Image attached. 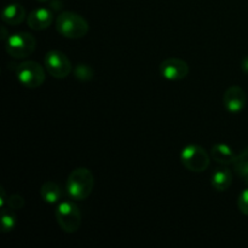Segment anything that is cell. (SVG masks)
Masks as SVG:
<instances>
[{
  "label": "cell",
  "instance_id": "1",
  "mask_svg": "<svg viewBox=\"0 0 248 248\" xmlns=\"http://www.w3.org/2000/svg\"><path fill=\"white\" fill-rule=\"evenodd\" d=\"M94 188V177L86 167L73 170L67 179V191L72 200L82 201L91 195Z\"/></svg>",
  "mask_w": 248,
  "mask_h": 248
},
{
  "label": "cell",
  "instance_id": "2",
  "mask_svg": "<svg viewBox=\"0 0 248 248\" xmlns=\"http://www.w3.org/2000/svg\"><path fill=\"white\" fill-rule=\"evenodd\" d=\"M56 29L64 38L81 39L89 33V22L81 15L64 11L57 16Z\"/></svg>",
  "mask_w": 248,
  "mask_h": 248
},
{
  "label": "cell",
  "instance_id": "3",
  "mask_svg": "<svg viewBox=\"0 0 248 248\" xmlns=\"http://www.w3.org/2000/svg\"><path fill=\"white\" fill-rule=\"evenodd\" d=\"M55 216L60 228L67 234H74L81 227V212L73 201H61L56 207Z\"/></svg>",
  "mask_w": 248,
  "mask_h": 248
},
{
  "label": "cell",
  "instance_id": "4",
  "mask_svg": "<svg viewBox=\"0 0 248 248\" xmlns=\"http://www.w3.org/2000/svg\"><path fill=\"white\" fill-rule=\"evenodd\" d=\"M181 161L186 170L194 173H201L208 169L211 156L206 149L196 144H189L181 152Z\"/></svg>",
  "mask_w": 248,
  "mask_h": 248
},
{
  "label": "cell",
  "instance_id": "5",
  "mask_svg": "<svg viewBox=\"0 0 248 248\" xmlns=\"http://www.w3.org/2000/svg\"><path fill=\"white\" fill-rule=\"evenodd\" d=\"M36 39L29 33H15L6 39V50L7 55L16 60H23L29 57L35 51Z\"/></svg>",
  "mask_w": 248,
  "mask_h": 248
},
{
  "label": "cell",
  "instance_id": "6",
  "mask_svg": "<svg viewBox=\"0 0 248 248\" xmlns=\"http://www.w3.org/2000/svg\"><path fill=\"white\" fill-rule=\"evenodd\" d=\"M16 77L27 89H36L45 82L46 73L43 65L35 61H24L17 65Z\"/></svg>",
  "mask_w": 248,
  "mask_h": 248
},
{
  "label": "cell",
  "instance_id": "7",
  "mask_svg": "<svg viewBox=\"0 0 248 248\" xmlns=\"http://www.w3.org/2000/svg\"><path fill=\"white\" fill-rule=\"evenodd\" d=\"M44 62L46 72L56 79H64L73 70L70 60L61 51L53 50L47 52Z\"/></svg>",
  "mask_w": 248,
  "mask_h": 248
},
{
  "label": "cell",
  "instance_id": "8",
  "mask_svg": "<svg viewBox=\"0 0 248 248\" xmlns=\"http://www.w3.org/2000/svg\"><path fill=\"white\" fill-rule=\"evenodd\" d=\"M160 74L170 81H179L188 77L189 65L186 61L181 58H166L160 64Z\"/></svg>",
  "mask_w": 248,
  "mask_h": 248
},
{
  "label": "cell",
  "instance_id": "9",
  "mask_svg": "<svg viewBox=\"0 0 248 248\" xmlns=\"http://www.w3.org/2000/svg\"><path fill=\"white\" fill-rule=\"evenodd\" d=\"M246 93L240 86H230L223 96V104L232 114H239L246 106Z\"/></svg>",
  "mask_w": 248,
  "mask_h": 248
},
{
  "label": "cell",
  "instance_id": "10",
  "mask_svg": "<svg viewBox=\"0 0 248 248\" xmlns=\"http://www.w3.org/2000/svg\"><path fill=\"white\" fill-rule=\"evenodd\" d=\"M53 22V14L50 9L38 7L27 16V24L33 31H44Z\"/></svg>",
  "mask_w": 248,
  "mask_h": 248
},
{
  "label": "cell",
  "instance_id": "11",
  "mask_svg": "<svg viewBox=\"0 0 248 248\" xmlns=\"http://www.w3.org/2000/svg\"><path fill=\"white\" fill-rule=\"evenodd\" d=\"M232 183V173L228 167L223 165L218 167L211 176V186L217 191H225L230 188Z\"/></svg>",
  "mask_w": 248,
  "mask_h": 248
},
{
  "label": "cell",
  "instance_id": "12",
  "mask_svg": "<svg viewBox=\"0 0 248 248\" xmlns=\"http://www.w3.org/2000/svg\"><path fill=\"white\" fill-rule=\"evenodd\" d=\"M211 157L213 159V161L227 166V165L234 164L236 154L234 153L232 148H230L228 144L217 143L211 148Z\"/></svg>",
  "mask_w": 248,
  "mask_h": 248
},
{
  "label": "cell",
  "instance_id": "13",
  "mask_svg": "<svg viewBox=\"0 0 248 248\" xmlns=\"http://www.w3.org/2000/svg\"><path fill=\"white\" fill-rule=\"evenodd\" d=\"M26 18V10L19 4H10L2 11L1 19L10 26H18Z\"/></svg>",
  "mask_w": 248,
  "mask_h": 248
},
{
  "label": "cell",
  "instance_id": "14",
  "mask_svg": "<svg viewBox=\"0 0 248 248\" xmlns=\"http://www.w3.org/2000/svg\"><path fill=\"white\" fill-rule=\"evenodd\" d=\"M40 196L46 203L53 205V203H57L61 200L62 190H61V186L56 182L47 181L41 186Z\"/></svg>",
  "mask_w": 248,
  "mask_h": 248
},
{
  "label": "cell",
  "instance_id": "15",
  "mask_svg": "<svg viewBox=\"0 0 248 248\" xmlns=\"http://www.w3.org/2000/svg\"><path fill=\"white\" fill-rule=\"evenodd\" d=\"M232 166H234V171L236 172L237 176L248 184V147L244 152L236 155V159H235Z\"/></svg>",
  "mask_w": 248,
  "mask_h": 248
},
{
  "label": "cell",
  "instance_id": "16",
  "mask_svg": "<svg viewBox=\"0 0 248 248\" xmlns=\"http://www.w3.org/2000/svg\"><path fill=\"white\" fill-rule=\"evenodd\" d=\"M14 211V210H12ZM12 211L1 210V232H10L16 228L17 225V217Z\"/></svg>",
  "mask_w": 248,
  "mask_h": 248
},
{
  "label": "cell",
  "instance_id": "17",
  "mask_svg": "<svg viewBox=\"0 0 248 248\" xmlns=\"http://www.w3.org/2000/svg\"><path fill=\"white\" fill-rule=\"evenodd\" d=\"M73 73H74L75 79H78L81 82H87L90 80H92L93 78V69L90 67L89 64H85V63H80L77 67L73 69Z\"/></svg>",
  "mask_w": 248,
  "mask_h": 248
},
{
  "label": "cell",
  "instance_id": "18",
  "mask_svg": "<svg viewBox=\"0 0 248 248\" xmlns=\"http://www.w3.org/2000/svg\"><path fill=\"white\" fill-rule=\"evenodd\" d=\"M7 205H9V207L11 208V210L18 211L24 207L26 201H24L23 196L18 195V194H12V195H10L9 198H7Z\"/></svg>",
  "mask_w": 248,
  "mask_h": 248
},
{
  "label": "cell",
  "instance_id": "19",
  "mask_svg": "<svg viewBox=\"0 0 248 248\" xmlns=\"http://www.w3.org/2000/svg\"><path fill=\"white\" fill-rule=\"evenodd\" d=\"M237 207L242 215L248 216V188L245 189L237 199Z\"/></svg>",
  "mask_w": 248,
  "mask_h": 248
},
{
  "label": "cell",
  "instance_id": "20",
  "mask_svg": "<svg viewBox=\"0 0 248 248\" xmlns=\"http://www.w3.org/2000/svg\"><path fill=\"white\" fill-rule=\"evenodd\" d=\"M7 203V198H6V193L2 188H0V208L4 210L5 205Z\"/></svg>",
  "mask_w": 248,
  "mask_h": 248
},
{
  "label": "cell",
  "instance_id": "21",
  "mask_svg": "<svg viewBox=\"0 0 248 248\" xmlns=\"http://www.w3.org/2000/svg\"><path fill=\"white\" fill-rule=\"evenodd\" d=\"M241 69L245 74L248 75V55L245 56L241 61Z\"/></svg>",
  "mask_w": 248,
  "mask_h": 248
},
{
  "label": "cell",
  "instance_id": "22",
  "mask_svg": "<svg viewBox=\"0 0 248 248\" xmlns=\"http://www.w3.org/2000/svg\"><path fill=\"white\" fill-rule=\"evenodd\" d=\"M36 1H39V2H46V1H48V0H36Z\"/></svg>",
  "mask_w": 248,
  "mask_h": 248
},
{
  "label": "cell",
  "instance_id": "23",
  "mask_svg": "<svg viewBox=\"0 0 248 248\" xmlns=\"http://www.w3.org/2000/svg\"><path fill=\"white\" fill-rule=\"evenodd\" d=\"M14 1H16V0H14Z\"/></svg>",
  "mask_w": 248,
  "mask_h": 248
}]
</instances>
